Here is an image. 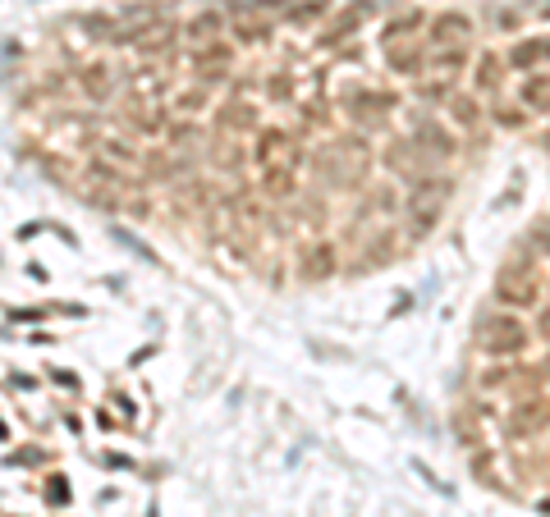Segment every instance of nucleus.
<instances>
[{
  "label": "nucleus",
  "mask_w": 550,
  "mask_h": 517,
  "mask_svg": "<svg viewBox=\"0 0 550 517\" xmlns=\"http://www.w3.org/2000/svg\"><path fill=\"white\" fill-rule=\"evenodd\" d=\"M229 60H234V42H207L197 46V55H193V74H197L202 87H220L229 83Z\"/></svg>",
  "instance_id": "nucleus-1"
},
{
  "label": "nucleus",
  "mask_w": 550,
  "mask_h": 517,
  "mask_svg": "<svg viewBox=\"0 0 550 517\" xmlns=\"http://www.w3.org/2000/svg\"><path fill=\"white\" fill-rule=\"evenodd\" d=\"M257 192H262V197H271V202L294 197V165H285V161L262 165V174H257Z\"/></svg>",
  "instance_id": "nucleus-2"
},
{
  "label": "nucleus",
  "mask_w": 550,
  "mask_h": 517,
  "mask_svg": "<svg viewBox=\"0 0 550 517\" xmlns=\"http://www.w3.org/2000/svg\"><path fill=\"white\" fill-rule=\"evenodd\" d=\"M74 83H79V92L88 96V101H110V92H115V78L105 64H83L79 74H74Z\"/></svg>",
  "instance_id": "nucleus-3"
},
{
  "label": "nucleus",
  "mask_w": 550,
  "mask_h": 517,
  "mask_svg": "<svg viewBox=\"0 0 550 517\" xmlns=\"http://www.w3.org/2000/svg\"><path fill=\"white\" fill-rule=\"evenodd\" d=\"M216 124H220V133H248V129H257V105H248V101L234 96V101L220 105Z\"/></svg>",
  "instance_id": "nucleus-4"
},
{
  "label": "nucleus",
  "mask_w": 550,
  "mask_h": 517,
  "mask_svg": "<svg viewBox=\"0 0 550 517\" xmlns=\"http://www.w3.org/2000/svg\"><path fill=\"white\" fill-rule=\"evenodd\" d=\"M289 147H294V138H289L285 129H262V133H257V147H253V161H257V165H271V161H280Z\"/></svg>",
  "instance_id": "nucleus-5"
},
{
  "label": "nucleus",
  "mask_w": 550,
  "mask_h": 517,
  "mask_svg": "<svg viewBox=\"0 0 550 517\" xmlns=\"http://www.w3.org/2000/svg\"><path fill=\"white\" fill-rule=\"evenodd\" d=\"M298 275H303V279L335 275V248H307L303 257H298Z\"/></svg>",
  "instance_id": "nucleus-6"
},
{
  "label": "nucleus",
  "mask_w": 550,
  "mask_h": 517,
  "mask_svg": "<svg viewBox=\"0 0 550 517\" xmlns=\"http://www.w3.org/2000/svg\"><path fill=\"white\" fill-rule=\"evenodd\" d=\"M275 28H271V18H234L229 23V42L234 46H257V42H266Z\"/></svg>",
  "instance_id": "nucleus-7"
},
{
  "label": "nucleus",
  "mask_w": 550,
  "mask_h": 517,
  "mask_svg": "<svg viewBox=\"0 0 550 517\" xmlns=\"http://www.w3.org/2000/svg\"><path fill=\"white\" fill-rule=\"evenodd\" d=\"M220 33H225V14H220V9H207V14H197L188 28H183V37H188V42H197V46L216 42Z\"/></svg>",
  "instance_id": "nucleus-8"
},
{
  "label": "nucleus",
  "mask_w": 550,
  "mask_h": 517,
  "mask_svg": "<svg viewBox=\"0 0 550 517\" xmlns=\"http://www.w3.org/2000/svg\"><path fill=\"white\" fill-rule=\"evenodd\" d=\"M486 348L491 353H514V348H523V330L514 325V320H495V325H486Z\"/></svg>",
  "instance_id": "nucleus-9"
},
{
  "label": "nucleus",
  "mask_w": 550,
  "mask_h": 517,
  "mask_svg": "<svg viewBox=\"0 0 550 517\" xmlns=\"http://www.w3.org/2000/svg\"><path fill=\"white\" fill-rule=\"evenodd\" d=\"M211 105V87H202V83H193V87H183V92L175 96V105L170 110L183 115V120H193V115H202Z\"/></svg>",
  "instance_id": "nucleus-10"
},
{
  "label": "nucleus",
  "mask_w": 550,
  "mask_h": 517,
  "mask_svg": "<svg viewBox=\"0 0 550 517\" xmlns=\"http://www.w3.org/2000/svg\"><path fill=\"white\" fill-rule=\"evenodd\" d=\"M211 161H216L220 174H239V170L248 165V151L239 147L234 138H225V142H216V147H211Z\"/></svg>",
  "instance_id": "nucleus-11"
},
{
  "label": "nucleus",
  "mask_w": 550,
  "mask_h": 517,
  "mask_svg": "<svg viewBox=\"0 0 550 517\" xmlns=\"http://www.w3.org/2000/svg\"><path fill=\"white\" fill-rule=\"evenodd\" d=\"M101 156H105V161H115V165H138V147L124 142V138H105L101 142Z\"/></svg>",
  "instance_id": "nucleus-12"
},
{
  "label": "nucleus",
  "mask_w": 550,
  "mask_h": 517,
  "mask_svg": "<svg viewBox=\"0 0 550 517\" xmlns=\"http://www.w3.org/2000/svg\"><path fill=\"white\" fill-rule=\"evenodd\" d=\"M166 142H175L179 151H188V142H197V124H188V120H183V124H170V129H166Z\"/></svg>",
  "instance_id": "nucleus-13"
},
{
  "label": "nucleus",
  "mask_w": 550,
  "mask_h": 517,
  "mask_svg": "<svg viewBox=\"0 0 550 517\" xmlns=\"http://www.w3.org/2000/svg\"><path fill=\"white\" fill-rule=\"evenodd\" d=\"M454 33H468V18H459V14H445L436 23V42H454Z\"/></svg>",
  "instance_id": "nucleus-14"
},
{
  "label": "nucleus",
  "mask_w": 550,
  "mask_h": 517,
  "mask_svg": "<svg viewBox=\"0 0 550 517\" xmlns=\"http://www.w3.org/2000/svg\"><path fill=\"white\" fill-rule=\"evenodd\" d=\"M115 238H120V243H124V248H133V252H138V257H142V261H156V252H151V248H147V243H142V238H133V233H129V229H115Z\"/></svg>",
  "instance_id": "nucleus-15"
},
{
  "label": "nucleus",
  "mask_w": 550,
  "mask_h": 517,
  "mask_svg": "<svg viewBox=\"0 0 550 517\" xmlns=\"http://www.w3.org/2000/svg\"><path fill=\"white\" fill-rule=\"evenodd\" d=\"M449 115H454V124H463V129L477 124V105H472V101H454V105H449Z\"/></svg>",
  "instance_id": "nucleus-16"
},
{
  "label": "nucleus",
  "mask_w": 550,
  "mask_h": 517,
  "mask_svg": "<svg viewBox=\"0 0 550 517\" xmlns=\"http://www.w3.org/2000/svg\"><path fill=\"white\" fill-rule=\"evenodd\" d=\"M266 96H271V101H289V96H294V78H271V83H266Z\"/></svg>",
  "instance_id": "nucleus-17"
},
{
  "label": "nucleus",
  "mask_w": 550,
  "mask_h": 517,
  "mask_svg": "<svg viewBox=\"0 0 550 517\" xmlns=\"http://www.w3.org/2000/svg\"><path fill=\"white\" fill-rule=\"evenodd\" d=\"M321 9H326L321 0H312V5H298V9H294V23H312V18H321Z\"/></svg>",
  "instance_id": "nucleus-18"
}]
</instances>
